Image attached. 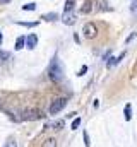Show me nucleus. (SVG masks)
Returning <instances> with one entry per match:
<instances>
[{"label":"nucleus","instance_id":"11","mask_svg":"<svg viewBox=\"0 0 137 147\" xmlns=\"http://www.w3.org/2000/svg\"><path fill=\"white\" fill-rule=\"evenodd\" d=\"M91 7H93V3H91V2H86V3H84V7L81 9V12H82V14H87V12L91 10Z\"/></svg>","mask_w":137,"mask_h":147},{"label":"nucleus","instance_id":"1","mask_svg":"<svg viewBox=\"0 0 137 147\" xmlns=\"http://www.w3.org/2000/svg\"><path fill=\"white\" fill-rule=\"evenodd\" d=\"M62 67H60V63H58V60L57 58H53V62L50 63V70H48V75H50V79L52 80H55V82H58L60 79H62Z\"/></svg>","mask_w":137,"mask_h":147},{"label":"nucleus","instance_id":"18","mask_svg":"<svg viewBox=\"0 0 137 147\" xmlns=\"http://www.w3.org/2000/svg\"><path fill=\"white\" fill-rule=\"evenodd\" d=\"M86 72H87V67H86V65H82V67H81V70H79V74H77V75H79V77H82V75H84Z\"/></svg>","mask_w":137,"mask_h":147},{"label":"nucleus","instance_id":"6","mask_svg":"<svg viewBox=\"0 0 137 147\" xmlns=\"http://www.w3.org/2000/svg\"><path fill=\"white\" fill-rule=\"evenodd\" d=\"M62 21H64V24H67V26H72V24L75 22V16H74V14H70V12H65Z\"/></svg>","mask_w":137,"mask_h":147},{"label":"nucleus","instance_id":"9","mask_svg":"<svg viewBox=\"0 0 137 147\" xmlns=\"http://www.w3.org/2000/svg\"><path fill=\"white\" fill-rule=\"evenodd\" d=\"M41 147H57V139H53V137L46 139V140L43 142V146H41Z\"/></svg>","mask_w":137,"mask_h":147},{"label":"nucleus","instance_id":"16","mask_svg":"<svg viewBox=\"0 0 137 147\" xmlns=\"http://www.w3.org/2000/svg\"><path fill=\"white\" fill-rule=\"evenodd\" d=\"M82 137H84V144H86V147H89V135H87V132H82Z\"/></svg>","mask_w":137,"mask_h":147},{"label":"nucleus","instance_id":"21","mask_svg":"<svg viewBox=\"0 0 137 147\" xmlns=\"http://www.w3.org/2000/svg\"><path fill=\"white\" fill-rule=\"evenodd\" d=\"M10 55L7 53V51H0V58H9Z\"/></svg>","mask_w":137,"mask_h":147},{"label":"nucleus","instance_id":"24","mask_svg":"<svg viewBox=\"0 0 137 147\" xmlns=\"http://www.w3.org/2000/svg\"><path fill=\"white\" fill-rule=\"evenodd\" d=\"M2 2H10V0H2Z\"/></svg>","mask_w":137,"mask_h":147},{"label":"nucleus","instance_id":"19","mask_svg":"<svg viewBox=\"0 0 137 147\" xmlns=\"http://www.w3.org/2000/svg\"><path fill=\"white\" fill-rule=\"evenodd\" d=\"M136 36H137V33H132V34H129V36H127V39H125V43L129 45V43H130V41H132V39H134Z\"/></svg>","mask_w":137,"mask_h":147},{"label":"nucleus","instance_id":"8","mask_svg":"<svg viewBox=\"0 0 137 147\" xmlns=\"http://www.w3.org/2000/svg\"><path fill=\"white\" fill-rule=\"evenodd\" d=\"M123 115H125V120H127V121H130V120H132V106H130V105H125Z\"/></svg>","mask_w":137,"mask_h":147},{"label":"nucleus","instance_id":"3","mask_svg":"<svg viewBox=\"0 0 137 147\" xmlns=\"http://www.w3.org/2000/svg\"><path fill=\"white\" fill-rule=\"evenodd\" d=\"M82 33H84V38H87V39H94V38L98 36V28H96L94 22H86L84 28H82Z\"/></svg>","mask_w":137,"mask_h":147},{"label":"nucleus","instance_id":"23","mask_svg":"<svg viewBox=\"0 0 137 147\" xmlns=\"http://www.w3.org/2000/svg\"><path fill=\"white\" fill-rule=\"evenodd\" d=\"M0 45H2V33H0Z\"/></svg>","mask_w":137,"mask_h":147},{"label":"nucleus","instance_id":"20","mask_svg":"<svg viewBox=\"0 0 137 147\" xmlns=\"http://www.w3.org/2000/svg\"><path fill=\"white\" fill-rule=\"evenodd\" d=\"M5 147H17V142H16V140H9Z\"/></svg>","mask_w":137,"mask_h":147},{"label":"nucleus","instance_id":"15","mask_svg":"<svg viewBox=\"0 0 137 147\" xmlns=\"http://www.w3.org/2000/svg\"><path fill=\"white\" fill-rule=\"evenodd\" d=\"M16 24H19V26H28V28H33V26H36V24H38V22H21V21H19V22H16Z\"/></svg>","mask_w":137,"mask_h":147},{"label":"nucleus","instance_id":"22","mask_svg":"<svg viewBox=\"0 0 137 147\" xmlns=\"http://www.w3.org/2000/svg\"><path fill=\"white\" fill-rule=\"evenodd\" d=\"M130 10H132V12H136V10H137V2H132V5H130Z\"/></svg>","mask_w":137,"mask_h":147},{"label":"nucleus","instance_id":"10","mask_svg":"<svg viewBox=\"0 0 137 147\" xmlns=\"http://www.w3.org/2000/svg\"><path fill=\"white\" fill-rule=\"evenodd\" d=\"M74 9V0H67L65 2V7H64V12H70Z\"/></svg>","mask_w":137,"mask_h":147},{"label":"nucleus","instance_id":"5","mask_svg":"<svg viewBox=\"0 0 137 147\" xmlns=\"http://www.w3.org/2000/svg\"><path fill=\"white\" fill-rule=\"evenodd\" d=\"M36 45H38V36H36V34H29V36L26 38V46H28L29 50H33Z\"/></svg>","mask_w":137,"mask_h":147},{"label":"nucleus","instance_id":"14","mask_svg":"<svg viewBox=\"0 0 137 147\" xmlns=\"http://www.w3.org/2000/svg\"><path fill=\"white\" fill-rule=\"evenodd\" d=\"M43 19H46V21H55V19H57V14H46V16H43Z\"/></svg>","mask_w":137,"mask_h":147},{"label":"nucleus","instance_id":"4","mask_svg":"<svg viewBox=\"0 0 137 147\" xmlns=\"http://www.w3.org/2000/svg\"><path fill=\"white\" fill-rule=\"evenodd\" d=\"M41 118V113L38 110H24L21 113V120H26V121H33V120H39Z\"/></svg>","mask_w":137,"mask_h":147},{"label":"nucleus","instance_id":"2","mask_svg":"<svg viewBox=\"0 0 137 147\" xmlns=\"http://www.w3.org/2000/svg\"><path fill=\"white\" fill-rule=\"evenodd\" d=\"M65 105H67V99H65V98H58V99H55V101L50 105L48 113H50V115H57V113H60V111L65 108Z\"/></svg>","mask_w":137,"mask_h":147},{"label":"nucleus","instance_id":"12","mask_svg":"<svg viewBox=\"0 0 137 147\" xmlns=\"http://www.w3.org/2000/svg\"><path fill=\"white\" fill-rule=\"evenodd\" d=\"M22 10H36V3H26V5H22Z\"/></svg>","mask_w":137,"mask_h":147},{"label":"nucleus","instance_id":"13","mask_svg":"<svg viewBox=\"0 0 137 147\" xmlns=\"http://www.w3.org/2000/svg\"><path fill=\"white\" fill-rule=\"evenodd\" d=\"M79 125H81V118L77 116V118L72 121V130H77V128H79Z\"/></svg>","mask_w":137,"mask_h":147},{"label":"nucleus","instance_id":"17","mask_svg":"<svg viewBox=\"0 0 137 147\" xmlns=\"http://www.w3.org/2000/svg\"><path fill=\"white\" fill-rule=\"evenodd\" d=\"M120 60L118 58H110V62H108V67H113V65H117Z\"/></svg>","mask_w":137,"mask_h":147},{"label":"nucleus","instance_id":"7","mask_svg":"<svg viewBox=\"0 0 137 147\" xmlns=\"http://www.w3.org/2000/svg\"><path fill=\"white\" fill-rule=\"evenodd\" d=\"M24 46H26V38L19 36L17 39H16V46H14V48H16V50H22Z\"/></svg>","mask_w":137,"mask_h":147}]
</instances>
